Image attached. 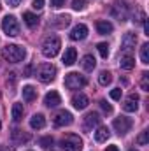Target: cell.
<instances>
[{
	"instance_id": "cell-22",
	"label": "cell",
	"mask_w": 149,
	"mask_h": 151,
	"mask_svg": "<svg viewBox=\"0 0 149 151\" xmlns=\"http://www.w3.org/2000/svg\"><path fill=\"white\" fill-rule=\"evenodd\" d=\"M11 137H12L16 142H27V141H30V135H28V134H23V130H18V128L12 130Z\"/></svg>"
},
{
	"instance_id": "cell-8",
	"label": "cell",
	"mask_w": 149,
	"mask_h": 151,
	"mask_svg": "<svg viewBox=\"0 0 149 151\" xmlns=\"http://www.w3.org/2000/svg\"><path fill=\"white\" fill-rule=\"evenodd\" d=\"M135 44H137V35L133 32H126L123 35V40H121V51L125 55H128L130 51L135 49Z\"/></svg>"
},
{
	"instance_id": "cell-33",
	"label": "cell",
	"mask_w": 149,
	"mask_h": 151,
	"mask_svg": "<svg viewBox=\"0 0 149 151\" xmlns=\"http://www.w3.org/2000/svg\"><path fill=\"white\" fill-rule=\"evenodd\" d=\"M98 104H100V107L104 109V113H107V114H111V113H112V106H111V104H107L105 100H100Z\"/></svg>"
},
{
	"instance_id": "cell-10",
	"label": "cell",
	"mask_w": 149,
	"mask_h": 151,
	"mask_svg": "<svg viewBox=\"0 0 149 151\" xmlns=\"http://www.w3.org/2000/svg\"><path fill=\"white\" fill-rule=\"evenodd\" d=\"M100 123V114L98 113H88L84 116V123H82V128L86 132H90L93 127H97Z\"/></svg>"
},
{
	"instance_id": "cell-25",
	"label": "cell",
	"mask_w": 149,
	"mask_h": 151,
	"mask_svg": "<svg viewBox=\"0 0 149 151\" xmlns=\"http://www.w3.org/2000/svg\"><path fill=\"white\" fill-rule=\"evenodd\" d=\"M98 83H100L102 86H109V84L112 83V74L107 72V70L100 72V76H98Z\"/></svg>"
},
{
	"instance_id": "cell-27",
	"label": "cell",
	"mask_w": 149,
	"mask_h": 151,
	"mask_svg": "<svg viewBox=\"0 0 149 151\" xmlns=\"http://www.w3.org/2000/svg\"><path fill=\"white\" fill-rule=\"evenodd\" d=\"M97 49H98V53H100L102 58H107L109 56V46H107V42H98L97 44Z\"/></svg>"
},
{
	"instance_id": "cell-12",
	"label": "cell",
	"mask_w": 149,
	"mask_h": 151,
	"mask_svg": "<svg viewBox=\"0 0 149 151\" xmlns=\"http://www.w3.org/2000/svg\"><path fill=\"white\" fill-rule=\"evenodd\" d=\"M88 104H90V99H88L84 93H75L74 97H72V106H74L77 111L86 109V107H88Z\"/></svg>"
},
{
	"instance_id": "cell-19",
	"label": "cell",
	"mask_w": 149,
	"mask_h": 151,
	"mask_svg": "<svg viewBox=\"0 0 149 151\" xmlns=\"http://www.w3.org/2000/svg\"><path fill=\"white\" fill-rule=\"evenodd\" d=\"M109 135H111V132H109L107 127H98L97 132H95V141L97 142H105L109 139Z\"/></svg>"
},
{
	"instance_id": "cell-13",
	"label": "cell",
	"mask_w": 149,
	"mask_h": 151,
	"mask_svg": "<svg viewBox=\"0 0 149 151\" xmlns=\"http://www.w3.org/2000/svg\"><path fill=\"white\" fill-rule=\"evenodd\" d=\"M88 37V27L86 25H75L74 28H72V32H70V39L72 40H82V39Z\"/></svg>"
},
{
	"instance_id": "cell-34",
	"label": "cell",
	"mask_w": 149,
	"mask_h": 151,
	"mask_svg": "<svg viewBox=\"0 0 149 151\" xmlns=\"http://www.w3.org/2000/svg\"><path fill=\"white\" fill-rule=\"evenodd\" d=\"M32 7H34L35 11H40V9L44 7V0H34V2H32Z\"/></svg>"
},
{
	"instance_id": "cell-36",
	"label": "cell",
	"mask_w": 149,
	"mask_h": 151,
	"mask_svg": "<svg viewBox=\"0 0 149 151\" xmlns=\"http://www.w3.org/2000/svg\"><path fill=\"white\" fill-rule=\"evenodd\" d=\"M7 4H9L11 7H18V5L21 4V0H7Z\"/></svg>"
},
{
	"instance_id": "cell-32",
	"label": "cell",
	"mask_w": 149,
	"mask_h": 151,
	"mask_svg": "<svg viewBox=\"0 0 149 151\" xmlns=\"http://www.w3.org/2000/svg\"><path fill=\"white\" fill-rule=\"evenodd\" d=\"M121 93H123L121 88H114V90L111 91V99L112 100H119V99H121Z\"/></svg>"
},
{
	"instance_id": "cell-16",
	"label": "cell",
	"mask_w": 149,
	"mask_h": 151,
	"mask_svg": "<svg viewBox=\"0 0 149 151\" xmlns=\"http://www.w3.org/2000/svg\"><path fill=\"white\" fill-rule=\"evenodd\" d=\"M62 60H63V65H74L75 60H77V51H75V47H67Z\"/></svg>"
},
{
	"instance_id": "cell-4",
	"label": "cell",
	"mask_w": 149,
	"mask_h": 151,
	"mask_svg": "<svg viewBox=\"0 0 149 151\" xmlns=\"http://www.w3.org/2000/svg\"><path fill=\"white\" fill-rule=\"evenodd\" d=\"M86 83H88V79L79 72H69L65 76V86L69 90H79V88L86 86Z\"/></svg>"
},
{
	"instance_id": "cell-40",
	"label": "cell",
	"mask_w": 149,
	"mask_h": 151,
	"mask_svg": "<svg viewBox=\"0 0 149 151\" xmlns=\"http://www.w3.org/2000/svg\"><path fill=\"white\" fill-rule=\"evenodd\" d=\"M128 151H139V150H128Z\"/></svg>"
},
{
	"instance_id": "cell-28",
	"label": "cell",
	"mask_w": 149,
	"mask_h": 151,
	"mask_svg": "<svg viewBox=\"0 0 149 151\" xmlns=\"http://www.w3.org/2000/svg\"><path fill=\"white\" fill-rule=\"evenodd\" d=\"M148 142H149V130H142L140 135L137 137V144L144 146V144H148Z\"/></svg>"
},
{
	"instance_id": "cell-7",
	"label": "cell",
	"mask_w": 149,
	"mask_h": 151,
	"mask_svg": "<svg viewBox=\"0 0 149 151\" xmlns=\"http://www.w3.org/2000/svg\"><path fill=\"white\" fill-rule=\"evenodd\" d=\"M112 127L116 128V132H117L119 135H125V134L130 132V128H132V119L126 118V116H119V118H116V119L112 121Z\"/></svg>"
},
{
	"instance_id": "cell-41",
	"label": "cell",
	"mask_w": 149,
	"mask_h": 151,
	"mask_svg": "<svg viewBox=\"0 0 149 151\" xmlns=\"http://www.w3.org/2000/svg\"><path fill=\"white\" fill-rule=\"evenodd\" d=\"M0 9H2V5H0Z\"/></svg>"
},
{
	"instance_id": "cell-2",
	"label": "cell",
	"mask_w": 149,
	"mask_h": 151,
	"mask_svg": "<svg viewBox=\"0 0 149 151\" xmlns=\"http://www.w3.org/2000/svg\"><path fill=\"white\" fill-rule=\"evenodd\" d=\"M60 47H62V40H60V37L51 35V37L46 39L44 44H42V55H44L46 58H54V56L60 53Z\"/></svg>"
},
{
	"instance_id": "cell-39",
	"label": "cell",
	"mask_w": 149,
	"mask_h": 151,
	"mask_svg": "<svg viewBox=\"0 0 149 151\" xmlns=\"http://www.w3.org/2000/svg\"><path fill=\"white\" fill-rule=\"evenodd\" d=\"M107 151H119V150H117V146L112 144V146H107Z\"/></svg>"
},
{
	"instance_id": "cell-29",
	"label": "cell",
	"mask_w": 149,
	"mask_h": 151,
	"mask_svg": "<svg viewBox=\"0 0 149 151\" xmlns=\"http://www.w3.org/2000/svg\"><path fill=\"white\" fill-rule=\"evenodd\" d=\"M140 88H142L144 91H149V74H148V72H144V74H142V79H140Z\"/></svg>"
},
{
	"instance_id": "cell-6",
	"label": "cell",
	"mask_w": 149,
	"mask_h": 151,
	"mask_svg": "<svg viewBox=\"0 0 149 151\" xmlns=\"http://www.w3.org/2000/svg\"><path fill=\"white\" fill-rule=\"evenodd\" d=\"M2 30L5 32V35L9 37H16L19 34V25H18V19L14 16H5L2 19Z\"/></svg>"
},
{
	"instance_id": "cell-18",
	"label": "cell",
	"mask_w": 149,
	"mask_h": 151,
	"mask_svg": "<svg viewBox=\"0 0 149 151\" xmlns=\"http://www.w3.org/2000/svg\"><path fill=\"white\" fill-rule=\"evenodd\" d=\"M119 67H121L123 70H132V69L135 67V60H133V56H130V55L121 56V60H119Z\"/></svg>"
},
{
	"instance_id": "cell-14",
	"label": "cell",
	"mask_w": 149,
	"mask_h": 151,
	"mask_svg": "<svg viewBox=\"0 0 149 151\" xmlns=\"http://www.w3.org/2000/svg\"><path fill=\"white\" fill-rule=\"evenodd\" d=\"M44 104H46L47 107H56V106H60V104H62V97H60V93H58V91H49V93H46V97H44Z\"/></svg>"
},
{
	"instance_id": "cell-37",
	"label": "cell",
	"mask_w": 149,
	"mask_h": 151,
	"mask_svg": "<svg viewBox=\"0 0 149 151\" xmlns=\"http://www.w3.org/2000/svg\"><path fill=\"white\" fill-rule=\"evenodd\" d=\"M142 23H144V32H146V35H149V25H148V19L144 18V19H142Z\"/></svg>"
},
{
	"instance_id": "cell-9",
	"label": "cell",
	"mask_w": 149,
	"mask_h": 151,
	"mask_svg": "<svg viewBox=\"0 0 149 151\" xmlns=\"http://www.w3.org/2000/svg\"><path fill=\"white\" fill-rule=\"evenodd\" d=\"M72 121H74V116L69 111H60V113L54 114V118H53L54 127H69V125H72Z\"/></svg>"
},
{
	"instance_id": "cell-17",
	"label": "cell",
	"mask_w": 149,
	"mask_h": 151,
	"mask_svg": "<svg viewBox=\"0 0 149 151\" xmlns=\"http://www.w3.org/2000/svg\"><path fill=\"white\" fill-rule=\"evenodd\" d=\"M44 125H46V118H44V114H34L32 118H30V127L34 128V130H40V128H44Z\"/></svg>"
},
{
	"instance_id": "cell-35",
	"label": "cell",
	"mask_w": 149,
	"mask_h": 151,
	"mask_svg": "<svg viewBox=\"0 0 149 151\" xmlns=\"http://www.w3.org/2000/svg\"><path fill=\"white\" fill-rule=\"evenodd\" d=\"M51 5H53V7H56V9H60V7H63V5H65V0H51Z\"/></svg>"
},
{
	"instance_id": "cell-38",
	"label": "cell",
	"mask_w": 149,
	"mask_h": 151,
	"mask_svg": "<svg viewBox=\"0 0 149 151\" xmlns=\"http://www.w3.org/2000/svg\"><path fill=\"white\" fill-rule=\"evenodd\" d=\"M0 151H14V148H12V146H2Z\"/></svg>"
},
{
	"instance_id": "cell-26",
	"label": "cell",
	"mask_w": 149,
	"mask_h": 151,
	"mask_svg": "<svg viewBox=\"0 0 149 151\" xmlns=\"http://www.w3.org/2000/svg\"><path fill=\"white\" fill-rule=\"evenodd\" d=\"M140 60H142V63H149V44H142V47H140Z\"/></svg>"
},
{
	"instance_id": "cell-23",
	"label": "cell",
	"mask_w": 149,
	"mask_h": 151,
	"mask_svg": "<svg viewBox=\"0 0 149 151\" xmlns=\"http://www.w3.org/2000/svg\"><path fill=\"white\" fill-rule=\"evenodd\" d=\"M23 19H25V23H27L30 28H34V27L39 25V18L34 12H25V14H23Z\"/></svg>"
},
{
	"instance_id": "cell-31",
	"label": "cell",
	"mask_w": 149,
	"mask_h": 151,
	"mask_svg": "<svg viewBox=\"0 0 149 151\" xmlns=\"http://www.w3.org/2000/svg\"><path fill=\"white\" fill-rule=\"evenodd\" d=\"M39 144H40L42 148H49V146H53V137H42V139L39 141Z\"/></svg>"
},
{
	"instance_id": "cell-42",
	"label": "cell",
	"mask_w": 149,
	"mask_h": 151,
	"mask_svg": "<svg viewBox=\"0 0 149 151\" xmlns=\"http://www.w3.org/2000/svg\"><path fill=\"white\" fill-rule=\"evenodd\" d=\"M0 128H2V125H0Z\"/></svg>"
},
{
	"instance_id": "cell-15",
	"label": "cell",
	"mask_w": 149,
	"mask_h": 151,
	"mask_svg": "<svg viewBox=\"0 0 149 151\" xmlns=\"http://www.w3.org/2000/svg\"><path fill=\"white\" fill-rule=\"evenodd\" d=\"M112 30H114V27H112L111 21H107V19H98L97 21V32L98 34L107 35V34H111Z\"/></svg>"
},
{
	"instance_id": "cell-24",
	"label": "cell",
	"mask_w": 149,
	"mask_h": 151,
	"mask_svg": "<svg viewBox=\"0 0 149 151\" xmlns=\"http://www.w3.org/2000/svg\"><path fill=\"white\" fill-rule=\"evenodd\" d=\"M23 113H25V109H23V104H14L12 106V119L14 121H21V118H23Z\"/></svg>"
},
{
	"instance_id": "cell-21",
	"label": "cell",
	"mask_w": 149,
	"mask_h": 151,
	"mask_svg": "<svg viewBox=\"0 0 149 151\" xmlns=\"http://www.w3.org/2000/svg\"><path fill=\"white\" fill-rule=\"evenodd\" d=\"M35 97H37V90L34 88V86H23V100H27V102H32V100H35Z\"/></svg>"
},
{
	"instance_id": "cell-20",
	"label": "cell",
	"mask_w": 149,
	"mask_h": 151,
	"mask_svg": "<svg viewBox=\"0 0 149 151\" xmlns=\"http://www.w3.org/2000/svg\"><path fill=\"white\" fill-rule=\"evenodd\" d=\"M82 67H84L86 72H91L97 67V60L93 58V55H84L82 56Z\"/></svg>"
},
{
	"instance_id": "cell-5",
	"label": "cell",
	"mask_w": 149,
	"mask_h": 151,
	"mask_svg": "<svg viewBox=\"0 0 149 151\" xmlns=\"http://www.w3.org/2000/svg\"><path fill=\"white\" fill-rule=\"evenodd\" d=\"M37 77L40 83H51V81H54V77H56V67L51 65V63H42L39 67Z\"/></svg>"
},
{
	"instance_id": "cell-11",
	"label": "cell",
	"mask_w": 149,
	"mask_h": 151,
	"mask_svg": "<svg viewBox=\"0 0 149 151\" xmlns=\"http://www.w3.org/2000/svg\"><path fill=\"white\" fill-rule=\"evenodd\" d=\"M139 95L137 93H130L128 95V99L125 100V104H123V109L126 111V113H135L137 109H139Z\"/></svg>"
},
{
	"instance_id": "cell-1",
	"label": "cell",
	"mask_w": 149,
	"mask_h": 151,
	"mask_svg": "<svg viewBox=\"0 0 149 151\" xmlns=\"http://www.w3.org/2000/svg\"><path fill=\"white\" fill-rule=\"evenodd\" d=\"M2 56H4V60H7L11 63H18V62L25 60L27 49L23 46H18V44H7L2 47Z\"/></svg>"
},
{
	"instance_id": "cell-3",
	"label": "cell",
	"mask_w": 149,
	"mask_h": 151,
	"mask_svg": "<svg viewBox=\"0 0 149 151\" xmlns=\"http://www.w3.org/2000/svg\"><path fill=\"white\" fill-rule=\"evenodd\" d=\"M62 148L65 151H81L82 150V139L75 134H67L63 139H62Z\"/></svg>"
},
{
	"instance_id": "cell-30",
	"label": "cell",
	"mask_w": 149,
	"mask_h": 151,
	"mask_svg": "<svg viewBox=\"0 0 149 151\" xmlns=\"http://www.w3.org/2000/svg\"><path fill=\"white\" fill-rule=\"evenodd\" d=\"M86 7V0H74L72 2V9L74 11H82Z\"/></svg>"
}]
</instances>
